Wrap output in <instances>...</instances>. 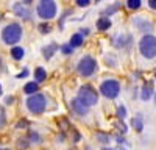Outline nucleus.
<instances>
[{"instance_id": "3", "label": "nucleus", "mask_w": 156, "mask_h": 150, "mask_svg": "<svg viewBox=\"0 0 156 150\" xmlns=\"http://www.w3.org/2000/svg\"><path fill=\"white\" fill-rule=\"evenodd\" d=\"M20 38H22V27L16 22L6 25L2 31V39L5 44H17Z\"/></svg>"}, {"instance_id": "34", "label": "nucleus", "mask_w": 156, "mask_h": 150, "mask_svg": "<svg viewBox=\"0 0 156 150\" xmlns=\"http://www.w3.org/2000/svg\"><path fill=\"white\" fill-rule=\"evenodd\" d=\"M101 150H115V148H112V147H103Z\"/></svg>"}, {"instance_id": "20", "label": "nucleus", "mask_w": 156, "mask_h": 150, "mask_svg": "<svg viewBox=\"0 0 156 150\" xmlns=\"http://www.w3.org/2000/svg\"><path fill=\"white\" fill-rule=\"evenodd\" d=\"M95 136H97V141H98V142H101V144L109 142V136H108V134H105V133H97Z\"/></svg>"}, {"instance_id": "38", "label": "nucleus", "mask_w": 156, "mask_h": 150, "mask_svg": "<svg viewBox=\"0 0 156 150\" xmlns=\"http://www.w3.org/2000/svg\"><path fill=\"white\" fill-rule=\"evenodd\" d=\"M154 78H156V70H154Z\"/></svg>"}, {"instance_id": "30", "label": "nucleus", "mask_w": 156, "mask_h": 150, "mask_svg": "<svg viewBox=\"0 0 156 150\" xmlns=\"http://www.w3.org/2000/svg\"><path fill=\"white\" fill-rule=\"evenodd\" d=\"M27 75H28V70L25 69V70H23L22 73H19V75H17V78H23V77H27Z\"/></svg>"}, {"instance_id": "5", "label": "nucleus", "mask_w": 156, "mask_h": 150, "mask_svg": "<svg viewBox=\"0 0 156 150\" xmlns=\"http://www.w3.org/2000/svg\"><path fill=\"white\" fill-rule=\"evenodd\" d=\"M119 92H120V83L117 80L109 78L100 84V94L106 98H115Z\"/></svg>"}, {"instance_id": "16", "label": "nucleus", "mask_w": 156, "mask_h": 150, "mask_svg": "<svg viewBox=\"0 0 156 150\" xmlns=\"http://www.w3.org/2000/svg\"><path fill=\"white\" fill-rule=\"evenodd\" d=\"M11 56L19 61V59H22V58L25 56V50H23L22 47H12V48H11Z\"/></svg>"}, {"instance_id": "14", "label": "nucleus", "mask_w": 156, "mask_h": 150, "mask_svg": "<svg viewBox=\"0 0 156 150\" xmlns=\"http://www.w3.org/2000/svg\"><path fill=\"white\" fill-rule=\"evenodd\" d=\"M56 50H58V45H56V44H50V45L44 47V48H42L44 58H45V59H50V58H51V55H53V53L56 52Z\"/></svg>"}, {"instance_id": "4", "label": "nucleus", "mask_w": 156, "mask_h": 150, "mask_svg": "<svg viewBox=\"0 0 156 150\" xmlns=\"http://www.w3.org/2000/svg\"><path fill=\"white\" fill-rule=\"evenodd\" d=\"M76 69H78V72H80V75H83V77H90V75L97 70V61L92 56L84 55L80 61H78Z\"/></svg>"}, {"instance_id": "36", "label": "nucleus", "mask_w": 156, "mask_h": 150, "mask_svg": "<svg viewBox=\"0 0 156 150\" xmlns=\"http://www.w3.org/2000/svg\"><path fill=\"white\" fill-rule=\"evenodd\" d=\"M0 95H2V88H0Z\"/></svg>"}, {"instance_id": "17", "label": "nucleus", "mask_w": 156, "mask_h": 150, "mask_svg": "<svg viewBox=\"0 0 156 150\" xmlns=\"http://www.w3.org/2000/svg\"><path fill=\"white\" fill-rule=\"evenodd\" d=\"M34 78H36V83H41L47 78V72L42 69V67H36L34 70Z\"/></svg>"}, {"instance_id": "18", "label": "nucleus", "mask_w": 156, "mask_h": 150, "mask_svg": "<svg viewBox=\"0 0 156 150\" xmlns=\"http://www.w3.org/2000/svg\"><path fill=\"white\" fill-rule=\"evenodd\" d=\"M37 88H39V86H37V83H36V81H30V83L25 84L23 91H25V94H30V95H33V94H36Z\"/></svg>"}, {"instance_id": "33", "label": "nucleus", "mask_w": 156, "mask_h": 150, "mask_svg": "<svg viewBox=\"0 0 156 150\" xmlns=\"http://www.w3.org/2000/svg\"><path fill=\"white\" fill-rule=\"evenodd\" d=\"M81 33H83V34H89V30H84V28H83ZM81 33H80V34H81Z\"/></svg>"}, {"instance_id": "28", "label": "nucleus", "mask_w": 156, "mask_h": 150, "mask_svg": "<svg viewBox=\"0 0 156 150\" xmlns=\"http://www.w3.org/2000/svg\"><path fill=\"white\" fill-rule=\"evenodd\" d=\"M119 130L122 131V134H125V133L128 131V128H126V125H125L123 122H122V123H119Z\"/></svg>"}, {"instance_id": "10", "label": "nucleus", "mask_w": 156, "mask_h": 150, "mask_svg": "<svg viewBox=\"0 0 156 150\" xmlns=\"http://www.w3.org/2000/svg\"><path fill=\"white\" fill-rule=\"evenodd\" d=\"M70 106H72L73 112H75V114H78V116H86V114H87V109H89V108H87L84 103H81L78 98H73V100H72Z\"/></svg>"}, {"instance_id": "31", "label": "nucleus", "mask_w": 156, "mask_h": 150, "mask_svg": "<svg viewBox=\"0 0 156 150\" xmlns=\"http://www.w3.org/2000/svg\"><path fill=\"white\" fill-rule=\"evenodd\" d=\"M12 100H14L12 97H6V98H5V103H6V105H11V103H12Z\"/></svg>"}, {"instance_id": "27", "label": "nucleus", "mask_w": 156, "mask_h": 150, "mask_svg": "<svg viewBox=\"0 0 156 150\" xmlns=\"http://www.w3.org/2000/svg\"><path fill=\"white\" fill-rule=\"evenodd\" d=\"M117 8H119V5H112L111 8H106V14H109V16H111L112 12H115V11H117Z\"/></svg>"}, {"instance_id": "24", "label": "nucleus", "mask_w": 156, "mask_h": 150, "mask_svg": "<svg viewBox=\"0 0 156 150\" xmlns=\"http://www.w3.org/2000/svg\"><path fill=\"white\" fill-rule=\"evenodd\" d=\"M61 50H62V53H64V55H70V53L73 52V48H72L70 45H62Z\"/></svg>"}, {"instance_id": "25", "label": "nucleus", "mask_w": 156, "mask_h": 150, "mask_svg": "<svg viewBox=\"0 0 156 150\" xmlns=\"http://www.w3.org/2000/svg\"><path fill=\"white\" fill-rule=\"evenodd\" d=\"M30 138L33 139L31 142H41V141H39L41 138H39V134H37V133H34V131H31V133H30Z\"/></svg>"}, {"instance_id": "2", "label": "nucleus", "mask_w": 156, "mask_h": 150, "mask_svg": "<svg viewBox=\"0 0 156 150\" xmlns=\"http://www.w3.org/2000/svg\"><path fill=\"white\" fill-rule=\"evenodd\" d=\"M76 98L89 108V106H94V105L98 103V92L94 89L92 86L84 84V86L80 88V91H78V97H76Z\"/></svg>"}, {"instance_id": "21", "label": "nucleus", "mask_w": 156, "mask_h": 150, "mask_svg": "<svg viewBox=\"0 0 156 150\" xmlns=\"http://www.w3.org/2000/svg\"><path fill=\"white\" fill-rule=\"evenodd\" d=\"M117 117L119 119H125L126 117V108L123 105H120L119 108H117Z\"/></svg>"}, {"instance_id": "13", "label": "nucleus", "mask_w": 156, "mask_h": 150, "mask_svg": "<svg viewBox=\"0 0 156 150\" xmlns=\"http://www.w3.org/2000/svg\"><path fill=\"white\" fill-rule=\"evenodd\" d=\"M131 125L136 128V131L140 133L142 130H144V116H142L140 112H139V114H136V116L131 119Z\"/></svg>"}, {"instance_id": "8", "label": "nucleus", "mask_w": 156, "mask_h": 150, "mask_svg": "<svg viewBox=\"0 0 156 150\" xmlns=\"http://www.w3.org/2000/svg\"><path fill=\"white\" fill-rule=\"evenodd\" d=\"M133 23H134V27H136L137 30H140V31H150V30L153 28V23H151L147 17H144V16L134 17V19H133Z\"/></svg>"}, {"instance_id": "26", "label": "nucleus", "mask_w": 156, "mask_h": 150, "mask_svg": "<svg viewBox=\"0 0 156 150\" xmlns=\"http://www.w3.org/2000/svg\"><path fill=\"white\" fill-rule=\"evenodd\" d=\"M89 0H76V5L78 6H81V8H84V6H89Z\"/></svg>"}, {"instance_id": "6", "label": "nucleus", "mask_w": 156, "mask_h": 150, "mask_svg": "<svg viewBox=\"0 0 156 150\" xmlns=\"http://www.w3.org/2000/svg\"><path fill=\"white\" fill-rule=\"evenodd\" d=\"M27 108L33 114H41L45 109V97L42 94H33L27 98Z\"/></svg>"}, {"instance_id": "23", "label": "nucleus", "mask_w": 156, "mask_h": 150, "mask_svg": "<svg viewBox=\"0 0 156 150\" xmlns=\"http://www.w3.org/2000/svg\"><path fill=\"white\" fill-rule=\"evenodd\" d=\"M39 31L41 33H48L50 31V25L48 23H41L39 25Z\"/></svg>"}, {"instance_id": "37", "label": "nucleus", "mask_w": 156, "mask_h": 150, "mask_svg": "<svg viewBox=\"0 0 156 150\" xmlns=\"http://www.w3.org/2000/svg\"><path fill=\"white\" fill-rule=\"evenodd\" d=\"M0 150H9V148H0Z\"/></svg>"}, {"instance_id": "39", "label": "nucleus", "mask_w": 156, "mask_h": 150, "mask_svg": "<svg viewBox=\"0 0 156 150\" xmlns=\"http://www.w3.org/2000/svg\"><path fill=\"white\" fill-rule=\"evenodd\" d=\"M122 150H126V148H122Z\"/></svg>"}, {"instance_id": "12", "label": "nucleus", "mask_w": 156, "mask_h": 150, "mask_svg": "<svg viewBox=\"0 0 156 150\" xmlns=\"http://www.w3.org/2000/svg\"><path fill=\"white\" fill-rule=\"evenodd\" d=\"M111 25H112V23H111V19L106 17V16H101V17L97 19V28L101 30V31H105V30L111 28Z\"/></svg>"}, {"instance_id": "22", "label": "nucleus", "mask_w": 156, "mask_h": 150, "mask_svg": "<svg viewBox=\"0 0 156 150\" xmlns=\"http://www.w3.org/2000/svg\"><path fill=\"white\" fill-rule=\"evenodd\" d=\"M105 61L108 62V64H111V67H115L117 66V59H115L114 55H106L105 56Z\"/></svg>"}, {"instance_id": "32", "label": "nucleus", "mask_w": 156, "mask_h": 150, "mask_svg": "<svg viewBox=\"0 0 156 150\" xmlns=\"http://www.w3.org/2000/svg\"><path fill=\"white\" fill-rule=\"evenodd\" d=\"M115 139H117V142H119V144H125V139H123V138H120V136H117Z\"/></svg>"}, {"instance_id": "11", "label": "nucleus", "mask_w": 156, "mask_h": 150, "mask_svg": "<svg viewBox=\"0 0 156 150\" xmlns=\"http://www.w3.org/2000/svg\"><path fill=\"white\" fill-rule=\"evenodd\" d=\"M153 95V84L150 81L144 83V86H142V92H140V98L144 100V102H147V100H150V97Z\"/></svg>"}, {"instance_id": "35", "label": "nucleus", "mask_w": 156, "mask_h": 150, "mask_svg": "<svg viewBox=\"0 0 156 150\" xmlns=\"http://www.w3.org/2000/svg\"><path fill=\"white\" fill-rule=\"evenodd\" d=\"M0 72H2V58H0Z\"/></svg>"}, {"instance_id": "7", "label": "nucleus", "mask_w": 156, "mask_h": 150, "mask_svg": "<svg viewBox=\"0 0 156 150\" xmlns=\"http://www.w3.org/2000/svg\"><path fill=\"white\" fill-rule=\"evenodd\" d=\"M36 11L41 19H53L56 16V3L51 0H42V2H39Z\"/></svg>"}, {"instance_id": "29", "label": "nucleus", "mask_w": 156, "mask_h": 150, "mask_svg": "<svg viewBox=\"0 0 156 150\" xmlns=\"http://www.w3.org/2000/svg\"><path fill=\"white\" fill-rule=\"evenodd\" d=\"M147 3H148V6H150L151 9H156V0H148Z\"/></svg>"}, {"instance_id": "1", "label": "nucleus", "mask_w": 156, "mask_h": 150, "mask_svg": "<svg viewBox=\"0 0 156 150\" xmlns=\"http://www.w3.org/2000/svg\"><path fill=\"white\" fill-rule=\"evenodd\" d=\"M139 52L147 59L156 58V38L153 34H144L139 41Z\"/></svg>"}, {"instance_id": "19", "label": "nucleus", "mask_w": 156, "mask_h": 150, "mask_svg": "<svg viewBox=\"0 0 156 150\" xmlns=\"http://www.w3.org/2000/svg\"><path fill=\"white\" fill-rule=\"evenodd\" d=\"M140 5H142L140 0H128V2H126V6H128L129 9H139Z\"/></svg>"}, {"instance_id": "9", "label": "nucleus", "mask_w": 156, "mask_h": 150, "mask_svg": "<svg viewBox=\"0 0 156 150\" xmlns=\"http://www.w3.org/2000/svg\"><path fill=\"white\" fill-rule=\"evenodd\" d=\"M12 9H14V12H16V14H17L19 17H23V19H30V16H31V11L28 9V6L25 5L23 2H22V3H14Z\"/></svg>"}, {"instance_id": "15", "label": "nucleus", "mask_w": 156, "mask_h": 150, "mask_svg": "<svg viewBox=\"0 0 156 150\" xmlns=\"http://www.w3.org/2000/svg\"><path fill=\"white\" fill-rule=\"evenodd\" d=\"M81 44H83V34L76 33V34H73V36L70 38V42H69V45H70L72 48H76V47H80Z\"/></svg>"}]
</instances>
